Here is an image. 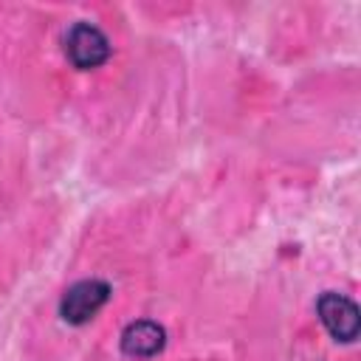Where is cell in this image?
Wrapping results in <instances>:
<instances>
[{
	"mask_svg": "<svg viewBox=\"0 0 361 361\" xmlns=\"http://www.w3.org/2000/svg\"><path fill=\"white\" fill-rule=\"evenodd\" d=\"M65 54H68V59H71L76 68L87 71V68L102 65V62L110 56V42H107V37H104L96 25H90V23H76V25L65 34Z\"/></svg>",
	"mask_w": 361,
	"mask_h": 361,
	"instance_id": "2",
	"label": "cell"
},
{
	"mask_svg": "<svg viewBox=\"0 0 361 361\" xmlns=\"http://www.w3.org/2000/svg\"><path fill=\"white\" fill-rule=\"evenodd\" d=\"M110 296V285L102 282V279H82L76 285H71L59 302V313L68 324H85L90 322L102 305L107 302Z\"/></svg>",
	"mask_w": 361,
	"mask_h": 361,
	"instance_id": "1",
	"label": "cell"
},
{
	"mask_svg": "<svg viewBox=\"0 0 361 361\" xmlns=\"http://www.w3.org/2000/svg\"><path fill=\"white\" fill-rule=\"evenodd\" d=\"M316 310H319L322 324L330 330V336L336 341H353L355 338V333H358V307L347 296L327 290L316 302Z\"/></svg>",
	"mask_w": 361,
	"mask_h": 361,
	"instance_id": "3",
	"label": "cell"
},
{
	"mask_svg": "<svg viewBox=\"0 0 361 361\" xmlns=\"http://www.w3.org/2000/svg\"><path fill=\"white\" fill-rule=\"evenodd\" d=\"M164 347V330L155 322H135L121 336V350L135 358H149Z\"/></svg>",
	"mask_w": 361,
	"mask_h": 361,
	"instance_id": "4",
	"label": "cell"
}]
</instances>
